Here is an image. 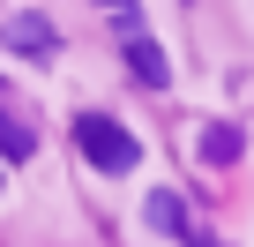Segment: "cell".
<instances>
[{
  "instance_id": "6da1fadb",
  "label": "cell",
  "mask_w": 254,
  "mask_h": 247,
  "mask_svg": "<svg viewBox=\"0 0 254 247\" xmlns=\"http://www.w3.org/2000/svg\"><path fill=\"white\" fill-rule=\"evenodd\" d=\"M75 143H82V158L90 165H105V172H127L142 150H135V135L120 128V120H105V112H82L75 120Z\"/></svg>"
},
{
  "instance_id": "7a4b0ae2",
  "label": "cell",
  "mask_w": 254,
  "mask_h": 247,
  "mask_svg": "<svg viewBox=\"0 0 254 247\" xmlns=\"http://www.w3.org/2000/svg\"><path fill=\"white\" fill-rule=\"evenodd\" d=\"M120 30H127V38H120V45H127V68H135V75H142L150 90H165V82H172V60H165V53H157V45L142 38L135 8H120Z\"/></svg>"
},
{
  "instance_id": "3957f363",
  "label": "cell",
  "mask_w": 254,
  "mask_h": 247,
  "mask_svg": "<svg viewBox=\"0 0 254 247\" xmlns=\"http://www.w3.org/2000/svg\"><path fill=\"white\" fill-rule=\"evenodd\" d=\"M239 150H247V128H232V120L202 128V165H239Z\"/></svg>"
},
{
  "instance_id": "277c9868",
  "label": "cell",
  "mask_w": 254,
  "mask_h": 247,
  "mask_svg": "<svg viewBox=\"0 0 254 247\" xmlns=\"http://www.w3.org/2000/svg\"><path fill=\"white\" fill-rule=\"evenodd\" d=\"M8 45L38 60V53H53V45H60V30H53L45 15H15V23H8Z\"/></svg>"
},
{
  "instance_id": "5b68a950",
  "label": "cell",
  "mask_w": 254,
  "mask_h": 247,
  "mask_svg": "<svg viewBox=\"0 0 254 247\" xmlns=\"http://www.w3.org/2000/svg\"><path fill=\"white\" fill-rule=\"evenodd\" d=\"M142 217H150V225H157L165 240H187V202H180L172 187H157V195L142 202Z\"/></svg>"
},
{
  "instance_id": "8992f818",
  "label": "cell",
  "mask_w": 254,
  "mask_h": 247,
  "mask_svg": "<svg viewBox=\"0 0 254 247\" xmlns=\"http://www.w3.org/2000/svg\"><path fill=\"white\" fill-rule=\"evenodd\" d=\"M30 150H38V143H30V128L0 112V158H30Z\"/></svg>"
},
{
  "instance_id": "52a82bcc",
  "label": "cell",
  "mask_w": 254,
  "mask_h": 247,
  "mask_svg": "<svg viewBox=\"0 0 254 247\" xmlns=\"http://www.w3.org/2000/svg\"><path fill=\"white\" fill-rule=\"evenodd\" d=\"M97 8H112V15H120V8H135V0H97Z\"/></svg>"
}]
</instances>
